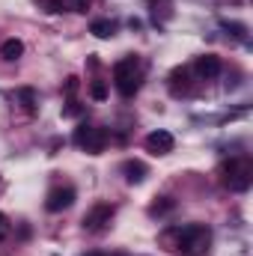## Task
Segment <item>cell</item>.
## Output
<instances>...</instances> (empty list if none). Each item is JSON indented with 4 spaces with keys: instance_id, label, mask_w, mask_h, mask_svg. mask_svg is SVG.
<instances>
[{
    "instance_id": "cell-4",
    "label": "cell",
    "mask_w": 253,
    "mask_h": 256,
    "mask_svg": "<svg viewBox=\"0 0 253 256\" xmlns=\"http://www.w3.org/2000/svg\"><path fill=\"white\" fill-rule=\"evenodd\" d=\"M74 143H78L84 152L98 155V152H104V146H108V131L98 128V126H80L74 131Z\"/></svg>"
},
{
    "instance_id": "cell-12",
    "label": "cell",
    "mask_w": 253,
    "mask_h": 256,
    "mask_svg": "<svg viewBox=\"0 0 253 256\" xmlns=\"http://www.w3.org/2000/svg\"><path fill=\"white\" fill-rule=\"evenodd\" d=\"M15 98H18V104H21L27 114H36V104H39V98H36V92H33L30 86H21V90L15 92Z\"/></svg>"
},
{
    "instance_id": "cell-9",
    "label": "cell",
    "mask_w": 253,
    "mask_h": 256,
    "mask_svg": "<svg viewBox=\"0 0 253 256\" xmlns=\"http://www.w3.org/2000/svg\"><path fill=\"white\" fill-rule=\"evenodd\" d=\"M21 54H24V42H21V39H6V42L0 45V57H3L6 63H15Z\"/></svg>"
},
{
    "instance_id": "cell-1",
    "label": "cell",
    "mask_w": 253,
    "mask_h": 256,
    "mask_svg": "<svg viewBox=\"0 0 253 256\" xmlns=\"http://www.w3.org/2000/svg\"><path fill=\"white\" fill-rule=\"evenodd\" d=\"M212 248V230L206 224H188L176 232V250L182 256H206Z\"/></svg>"
},
{
    "instance_id": "cell-11",
    "label": "cell",
    "mask_w": 253,
    "mask_h": 256,
    "mask_svg": "<svg viewBox=\"0 0 253 256\" xmlns=\"http://www.w3.org/2000/svg\"><path fill=\"white\" fill-rule=\"evenodd\" d=\"M122 173H126V179L131 185H140V182L146 179V164H140V161H126V164H122Z\"/></svg>"
},
{
    "instance_id": "cell-16",
    "label": "cell",
    "mask_w": 253,
    "mask_h": 256,
    "mask_svg": "<svg viewBox=\"0 0 253 256\" xmlns=\"http://www.w3.org/2000/svg\"><path fill=\"white\" fill-rule=\"evenodd\" d=\"M158 200H161V202H152V208H149V214H161V212H167V208L173 206V202H170L167 196H158Z\"/></svg>"
},
{
    "instance_id": "cell-3",
    "label": "cell",
    "mask_w": 253,
    "mask_h": 256,
    "mask_svg": "<svg viewBox=\"0 0 253 256\" xmlns=\"http://www.w3.org/2000/svg\"><path fill=\"white\" fill-rule=\"evenodd\" d=\"M114 84H116L120 96L131 98V96L140 90V84H143V68H140V60H137V57H122L120 63L114 66Z\"/></svg>"
},
{
    "instance_id": "cell-2",
    "label": "cell",
    "mask_w": 253,
    "mask_h": 256,
    "mask_svg": "<svg viewBox=\"0 0 253 256\" xmlns=\"http://www.w3.org/2000/svg\"><path fill=\"white\" fill-rule=\"evenodd\" d=\"M220 182L236 194H244L253 185V164L250 158H230L220 164Z\"/></svg>"
},
{
    "instance_id": "cell-6",
    "label": "cell",
    "mask_w": 253,
    "mask_h": 256,
    "mask_svg": "<svg viewBox=\"0 0 253 256\" xmlns=\"http://www.w3.org/2000/svg\"><path fill=\"white\" fill-rule=\"evenodd\" d=\"M143 146H146V152H152V155H170L173 152V146H176V140H173V134L170 131H152V134H146V140H143Z\"/></svg>"
},
{
    "instance_id": "cell-17",
    "label": "cell",
    "mask_w": 253,
    "mask_h": 256,
    "mask_svg": "<svg viewBox=\"0 0 253 256\" xmlns=\"http://www.w3.org/2000/svg\"><path fill=\"white\" fill-rule=\"evenodd\" d=\"M9 230H12V226H9V218H6V214H0V242L9 236Z\"/></svg>"
},
{
    "instance_id": "cell-5",
    "label": "cell",
    "mask_w": 253,
    "mask_h": 256,
    "mask_svg": "<svg viewBox=\"0 0 253 256\" xmlns=\"http://www.w3.org/2000/svg\"><path fill=\"white\" fill-rule=\"evenodd\" d=\"M114 212H116V208H114L110 202H96V206L84 214V230H86V232H102V230L114 220Z\"/></svg>"
},
{
    "instance_id": "cell-20",
    "label": "cell",
    "mask_w": 253,
    "mask_h": 256,
    "mask_svg": "<svg viewBox=\"0 0 253 256\" xmlns=\"http://www.w3.org/2000/svg\"><path fill=\"white\" fill-rule=\"evenodd\" d=\"M86 256H102V254H86Z\"/></svg>"
},
{
    "instance_id": "cell-15",
    "label": "cell",
    "mask_w": 253,
    "mask_h": 256,
    "mask_svg": "<svg viewBox=\"0 0 253 256\" xmlns=\"http://www.w3.org/2000/svg\"><path fill=\"white\" fill-rule=\"evenodd\" d=\"M39 6H45V12H51V15H57V12H63V0H36Z\"/></svg>"
},
{
    "instance_id": "cell-19",
    "label": "cell",
    "mask_w": 253,
    "mask_h": 256,
    "mask_svg": "<svg viewBox=\"0 0 253 256\" xmlns=\"http://www.w3.org/2000/svg\"><path fill=\"white\" fill-rule=\"evenodd\" d=\"M74 90H78V78H68L66 80V96H74Z\"/></svg>"
},
{
    "instance_id": "cell-14",
    "label": "cell",
    "mask_w": 253,
    "mask_h": 256,
    "mask_svg": "<svg viewBox=\"0 0 253 256\" xmlns=\"http://www.w3.org/2000/svg\"><path fill=\"white\" fill-rule=\"evenodd\" d=\"M90 96H92L96 102H104V98H108V86H104V80H92V84H90Z\"/></svg>"
},
{
    "instance_id": "cell-10",
    "label": "cell",
    "mask_w": 253,
    "mask_h": 256,
    "mask_svg": "<svg viewBox=\"0 0 253 256\" xmlns=\"http://www.w3.org/2000/svg\"><path fill=\"white\" fill-rule=\"evenodd\" d=\"M170 92L173 96L188 92V68H173L170 72Z\"/></svg>"
},
{
    "instance_id": "cell-18",
    "label": "cell",
    "mask_w": 253,
    "mask_h": 256,
    "mask_svg": "<svg viewBox=\"0 0 253 256\" xmlns=\"http://www.w3.org/2000/svg\"><path fill=\"white\" fill-rule=\"evenodd\" d=\"M72 9L74 12H86L90 9V0H72Z\"/></svg>"
},
{
    "instance_id": "cell-7",
    "label": "cell",
    "mask_w": 253,
    "mask_h": 256,
    "mask_svg": "<svg viewBox=\"0 0 253 256\" xmlns=\"http://www.w3.org/2000/svg\"><path fill=\"white\" fill-rule=\"evenodd\" d=\"M72 202H74V188H72V185L51 188L48 196H45V208H48V212H66Z\"/></svg>"
},
{
    "instance_id": "cell-13",
    "label": "cell",
    "mask_w": 253,
    "mask_h": 256,
    "mask_svg": "<svg viewBox=\"0 0 253 256\" xmlns=\"http://www.w3.org/2000/svg\"><path fill=\"white\" fill-rule=\"evenodd\" d=\"M90 33L98 36V39H110V36H114V24H110L108 18H96V21L90 24Z\"/></svg>"
},
{
    "instance_id": "cell-8",
    "label": "cell",
    "mask_w": 253,
    "mask_h": 256,
    "mask_svg": "<svg viewBox=\"0 0 253 256\" xmlns=\"http://www.w3.org/2000/svg\"><path fill=\"white\" fill-rule=\"evenodd\" d=\"M194 68H196V74H200L202 80H212V78L220 74L224 66H220V57H214V54H202V57H196Z\"/></svg>"
}]
</instances>
